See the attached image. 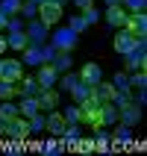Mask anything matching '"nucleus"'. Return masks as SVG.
Instances as JSON below:
<instances>
[{
    "label": "nucleus",
    "mask_w": 147,
    "mask_h": 156,
    "mask_svg": "<svg viewBox=\"0 0 147 156\" xmlns=\"http://www.w3.org/2000/svg\"><path fill=\"white\" fill-rule=\"evenodd\" d=\"M21 77H24V62L21 59H0V80L18 83Z\"/></svg>",
    "instance_id": "1"
},
{
    "label": "nucleus",
    "mask_w": 147,
    "mask_h": 156,
    "mask_svg": "<svg viewBox=\"0 0 147 156\" xmlns=\"http://www.w3.org/2000/svg\"><path fill=\"white\" fill-rule=\"evenodd\" d=\"M6 136L12 141H26V136H30V121H26L24 115H18V118L6 121Z\"/></svg>",
    "instance_id": "2"
},
{
    "label": "nucleus",
    "mask_w": 147,
    "mask_h": 156,
    "mask_svg": "<svg viewBox=\"0 0 147 156\" xmlns=\"http://www.w3.org/2000/svg\"><path fill=\"white\" fill-rule=\"evenodd\" d=\"M124 30H127V33H132L135 38H144V33H147V15H144V12H130V15H127Z\"/></svg>",
    "instance_id": "3"
},
{
    "label": "nucleus",
    "mask_w": 147,
    "mask_h": 156,
    "mask_svg": "<svg viewBox=\"0 0 147 156\" xmlns=\"http://www.w3.org/2000/svg\"><path fill=\"white\" fill-rule=\"evenodd\" d=\"M26 38H30V44H44V38H47V33H50V27L41 24L38 18H30V24H26Z\"/></svg>",
    "instance_id": "4"
},
{
    "label": "nucleus",
    "mask_w": 147,
    "mask_h": 156,
    "mask_svg": "<svg viewBox=\"0 0 147 156\" xmlns=\"http://www.w3.org/2000/svg\"><path fill=\"white\" fill-rule=\"evenodd\" d=\"M53 47L56 50H71V47H77V33L71 30V27H62L53 33Z\"/></svg>",
    "instance_id": "5"
},
{
    "label": "nucleus",
    "mask_w": 147,
    "mask_h": 156,
    "mask_svg": "<svg viewBox=\"0 0 147 156\" xmlns=\"http://www.w3.org/2000/svg\"><path fill=\"white\" fill-rule=\"evenodd\" d=\"M38 21L47 24V27L59 24L62 21V6L59 3H41V6H38Z\"/></svg>",
    "instance_id": "6"
},
{
    "label": "nucleus",
    "mask_w": 147,
    "mask_h": 156,
    "mask_svg": "<svg viewBox=\"0 0 147 156\" xmlns=\"http://www.w3.org/2000/svg\"><path fill=\"white\" fill-rule=\"evenodd\" d=\"M138 47V38L132 33H127V30H121V33L115 35V53H121V56H127V53H132Z\"/></svg>",
    "instance_id": "7"
},
{
    "label": "nucleus",
    "mask_w": 147,
    "mask_h": 156,
    "mask_svg": "<svg viewBox=\"0 0 147 156\" xmlns=\"http://www.w3.org/2000/svg\"><path fill=\"white\" fill-rule=\"evenodd\" d=\"M56 80H59L56 68H53L50 62H41V65H38V74H35V83H38L41 88H53V86H56Z\"/></svg>",
    "instance_id": "8"
},
{
    "label": "nucleus",
    "mask_w": 147,
    "mask_h": 156,
    "mask_svg": "<svg viewBox=\"0 0 147 156\" xmlns=\"http://www.w3.org/2000/svg\"><path fill=\"white\" fill-rule=\"evenodd\" d=\"M118 121L127 124V127H135V124L141 121V106H138V103H127V106H121V109H118Z\"/></svg>",
    "instance_id": "9"
},
{
    "label": "nucleus",
    "mask_w": 147,
    "mask_h": 156,
    "mask_svg": "<svg viewBox=\"0 0 147 156\" xmlns=\"http://www.w3.org/2000/svg\"><path fill=\"white\" fill-rule=\"evenodd\" d=\"M35 100H38V109H41V112H50V109H56V103H59V94H56L53 88H41V91L35 94Z\"/></svg>",
    "instance_id": "10"
},
{
    "label": "nucleus",
    "mask_w": 147,
    "mask_h": 156,
    "mask_svg": "<svg viewBox=\"0 0 147 156\" xmlns=\"http://www.w3.org/2000/svg\"><path fill=\"white\" fill-rule=\"evenodd\" d=\"M21 53H24V56H21V62H24V65H33V68H38V65L44 62L41 44H30V47H26V50H21Z\"/></svg>",
    "instance_id": "11"
},
{
    "label": "nucleus",
    "mask_w": 147,
    "mask_h": 156,
    "mask_svg": "<svg viewBox=\"0 0 147 156\" xmlns=\"http://www.w3.org/2000/svg\"><path fill=\"white\" fill-rule=\"evenodd\" d=\"M79 83H86V86H97V83H100V65H97V62H88L86 68L79 71Z\"/></svg>",
    "instance_id": "12"
},
{
    "label": "nucleus",
    "mask_w": 147,
    "mask_h": 156,
    "mask_svg": "<svg viewBox=\"0 0 147 156\" xmlns=\"http://www.w3.org/2000/svg\"><path fill=\"white\" fill-rule=\"evenodd\" d=\"M100 124H103V127H115V124H118V106H115L112 100H106L103 109H100Z\"/></svg>",
    "instance_id": "13"
},
{
    "label": "nucleus",
    "mask_w": 147,
    "mask_h": 156,
    "mask_svg": "<svg viewBox=\"0 0 147 156\" xmlns=\"http://www.w3.org/2000/svg\"><path fill=\"white\" fill-rule=\"evenodd\" d=\"M15 86H18V94H21V97H35L38 91H41V86H38L33 77H30V80H24V77H21Z\"/></svg>",
    "instance_id": "14"
},
{
    "label": "nucleus",
    "mask_w": 147,
    "mask_h": 156,
    "mask_svg": "<svg viewBox=\"0 0 147 156\" xmlns=\"http://www.w3.org/2000/svg\"><path fill=\"white\" fill-rule=\"evenodd\" d=\"M127 15H130V12H127L124 6H109L106 9V21H109L112 27H124L127 24Z\"/></svg>",
    "instance_id": "15"
},
{
    "label": "nucleus",
    "mask_w": 147,
    "mask_h": 156,
    "mask_svg": "<svg viewBox=\"0 0 147 156\" xmlns=\"http://www.w3.org/2000/svg\"><path fill=\"white\" fill-rule=\"evenodd\" d=\"M50 65L56 68V74H68V71H71V65H74V62H71V50H59L56 56H53V62H50Z\"/></svg>",
    "instance_id": "16"
},
{
    "label": "nucleus",
    "mask_w": 147,
    "mask_h": 156,
    "mask_svg": "<svg viewBox=\"0 0 147 156\" xmlns=\"http://www.w3.org/2000/svg\"><path fill=\"white\" fill-rule=\"evenodd\" d=\"M91 94L106 103V100H112V97H115V88H112V83H103V80H100L97 86H91Z\"/></svg>",
    "instance_id": "17"
},
{
    "label": "nucleus",
    "mask_w": 147,
    "mask_h": 156,
    "mask_svg": "<svg viewBox=\"0 0 147 156\" xmlns=\"http://www.w3.org/2000/svg\"><path fill=\"white\" fill-rule=\"evenodd\" d=\"M44 130L47 133H53V136H62V130H65V118L62 115H56L50 109V115H47V124H44Z\"/></svg>",
    "instance_id": "18"
},
{
    "label": "nucleus",
    "mask_w": 147,
    "mask_h": 156,
    "mask_svg": "<svg viewBox=\"0 0 147 156\" xmlns=\"http://www.w3.org/2000/svg\"><path fill=\"white\" fill-rule=\"evenodd\" d=\"M6 44L12 47V50H26V47H30V38H26V33H9Z\"/></svg>",
    "instance_id": "19"
},
{
    "label": "nucleus",
    "mask_w": 147,
    "mask_h": 156,
    "mask_svg": "<svg viewBox=\"0 0 147 156\" xmlns=\"http://www.w3.org/2000/svg\"><path fill=\"white\" fill-rule=\"evenodd\" d=\"M18 112L24 115V118H33V115H35V112H41V109H38V100H35V97H21Z\"/></svg>",
    "instance_id": "20"
},
{
    "label": "nucleus",
    "mask_w": 147,
    "mask_h": 156,
    "mask_svg": "<svg viewBox=\"0 0 147 156\" xmlns=\"http://www.w3.org/2000/svg\"><path fill=\"white\" fill-rule=\"evenodd\" d=\"M38 150H41V153H47V156H59L62 150H65V144H62V139H50V141H44Z\"/></svg>",
    "instance_id": "21"
},
{
    "label": "nucleus",
    "mask_w": 147,
    "mask_h": 156,
    "mask_svg": "<svg viewBox=\"0 0 147 156\" xmlns=\"http://www.w3.org/2000/svg\"><path fill=\"white\" fill-rule=\"evenodd\" d=\"M0 12H3L6 18L21 15V0H0Z\"/></svg>",
    "instance_id": "22"
},
{
    "label": "nucleus",
    "mask_w": 147,
    "mask_h": 156,
    "mask_svg": "<svg viewBox=\"0 0 147 156\" xmlns=\"http://www.w3.org/2000/svg\"><path fill=\"white\" fill-rule=\"evenodd\" d=\"M68 94H71V97H74V100H77V103H82V100H86V97H88V94H91V86H86V83H77V86L71 88Z\"/></svg>",
    "instance_id": "23"
},
{
    "label": "nucleus",
    "mask_w": 147,
    "mask_h": 156,
    "mask_svg": "<svg viewBox=\"0 0 147 156\" xmlns=\"http://www.w3.org/2000/svg\"><path fill=\"white\" fill-rule=\"evenodd\" d=\"M18 106L12 103V100H3V106H0V118H3V121H12V118H18Z\"/></svg>",
    "instance_id": "24"
},
{
    "label": "nucleus",
    "mask_w": 147,
    "mask_h": 156,
    "mask_svg": "<svg viewBox=\"0 0 147 156\" xmlns=\"http://www.w3.org/2000/svg\"><path fill=\"white\" fill-rule=\"evenodd\" d=\"M18 94V86L15 83H6V80H0V100H12Z\"/></svg>",
    "instance_id": "25"
},
{
    "label": "nucleus",
    "mask_w": 147,
    "mask_h": 156,
    "mask_svg": "<svg viewBox=\"0 0 147 156\" xmlns=\"http://www.w3.org/2000/svg\"><path fill=\"white\" fill-rule=\"evenodd\" d=\"M115 141H121V144H124V141H132L130 127H127V124H121V121L115 124Z\"/></svg>",
    "instance_id": "26"
},
{
    "label": "nucleus",
    "mask_w": 147,
    "mask_h": 156,
    "mask_svg": "<svg viewBox=\"0 0 147 156\" xmlns=\"http://www.w3.org/2000/svg\"><path fill=\"white\" fill-rule=\"evenodd\" d=\"M26 121H30V133H41L44 124H47V118H44V112H35L33 118H26Z\"/></svg>",
    "instance_id": "27"
},
{
    "label": "nucleus",
    "mask_w": 147,
    "mask_h": 156,
    "mask_svg": "<svg viewBox=\"0 0 147 156\" xmlns=\"http://www.w3.org/2000/svg\"><path fill=\"white\" fill-rule=\"evenodd\" d=\"M112 103L118 106V109H121V106H127V103H132V91H130V88H124V91H115Z\"/></svg>",
    "instance_id": "28"
},
{
    "label": "nucleus",
    "mask_w": 147,
    "mask_h": 156,
    "mask_svg": "<svg viewBox=\"0 0 147 156\" xmlns=\"http://www.w3.org/2000/svg\"><path fill=\"white\" fill-rule=\"evenodd\" d=\"M35 15H38V3L24 0V3H21V18H26V21H30V18H35Z\"/></svg>",
    "instance_id": "29"
},
{
    "label": "nucleus",
    "mask_w": 147,
    "mask_h": 156,
    "mask_svg": "<svg viewBox=\"0 0 147 156\" xmlns=\"http://www.w3.org/2000/svg\"><path fill=\"white\" fill-rule=\"evenodd\" d=\"M6 30H9V33H24V21H21V15L6 18Z\"/></svg>",
    "instance_id": "30"
},
{
    "label": "nucleus",
    "mask_w": 147,
    "mask_h": 156,
    "mask_svg": "<svg viewBox=\"0 0 147 156\" xmlns=\"http://www.w3.org/2000/svg\"><path fill=\"white\" fill-rule=\"evenodd\" d=\"M62 118H65V124H79V106H68Z\"/></svg>",
    "instance_id": "31"
},
{
    "label": "nucleus",
    "mask_w": 147,
    "mask_h": 156,
    "mask_svg": "<svg viewBox=\"0 0 147 156\" xmlns=\"http://www.w3.org/2000/svg\"><path fill=\"white\" fill-rule=\"evenodd\" d=\"M112 88H115V91H124V88H130V77H127V74H115Z\"/></svg>",
    "instance_id": "32"
},
{
    "label": "nucleus",
    "mask_w": 147,
    "mask_h": 156,
    "mask_svg": "<svg viewBox=\"0 0 147 156\" xmlns=\"http://www.w3.org/2000/svg\"><path fill=\"white\" fill-rule=\"evenodd\" d=\"M77 83H79V74H71V71H68V74L62 77V88H65V91H71Z\"/></svg>",
    "instance_id": "33"
},
{
    "label": "nucleus",
    "mask_w": 147,
    "mask_h": 156,
    "mask_svg": "<svg viewBox=\"0 0 147 156\" xmlns=\"http://www.w3.org/2000/svg\"><path fill=\"white\" fill-rule=\"evenodd\" d=\"M121 6H127V9H130V12H144L147 0H124Z\"/></svg>",
    "instance_id": "34"
},
{
    "label": "nucleus",
    "mask_w": 147,
    "mask_h": 156,
    "mask_svg": "<svg viewBox=\"0 0 147 156\" xmlns=\"http://www.w3.org/2000/svg\"><path fill=\"white\" fill-rule=\"evenodd\" d=\"M68 27H71V30H74V33L79 35V33H82V30H86L88 24H86V21H82V15H77V18H71V21H68Z\"/></svg>",
    "instance_id": "35"
},
{
    "label": "nucleus",
    "mask_w": 147,
    "mask_h": 156,
    "mask_svg": "<svg viewBox=\"0 0 147 156\" xmlns=\"http://www.w3.org/2000/svg\"><path fill=\"white\" fill-rule=\"evenodd\" d=\"M97 18H100V12H97L94 6H88V9H82V21H86V24H94Z\"/></svg>",
    "instance_id": "36"
},
{
    "label": "nucleus",
    "mask_w": 147,
    "mask_h": 156,
    "mask_svg": "<svg viewBox=\"0 0 147 156\" xmlns=\"http://www.w3.org/2000/svg\"><path fill=\"white\" fill-rule=\"evenodd\" d=\"M132 86L138 88V91H144V86H147V77H144V71H138V74H132V80H130Z\"/></svg>",
    "instance_id": "37"
},
{
    "label": "nucleus",
    "mask_w": 147,
    "mask_h": 156,
    "mask_svg": "<svg viewBox=\"0 0 147 156\" xmlns=\"http://www.w3.org/2000/svg\"><path fill=\"white\" fill-rule=\"evenodd\" d=\"M91 130H94V139L97 141H109V133H106L103 127H91Z\"/></svg>",
    "instance_id": "38"
},
{
    "label": "nucleus",
    "mask_w": 147,
    "mask_h": 156,
    "mask_svg": "<svg viewBox=\"0 0 147 156\" xmlns=\"http://www.w3.org/2000/svg\"><path fill=\"white\" fill-rule=\"evenodd\" d=\"M41 50H44V62H53V56L59 53L56 47H53V44H50V47H44V44H41Z\"/></svg>",
    "instance_id": "39"
},
{
    "label": "nucleus",
    "mask_w": 147,
    "mask_h": 156,
    "mask_svg": "<svg viewBox=\"0 0 147 156\" xmlns=\"http://www.w3.org/2000/svg\"><path fill=\"white\" fill-rule=\"evenodd\" d=\"M74 3H77L79 9H88V6H91V0H74Z\"/></svg>",
    "instance_id": "40"
},
{
    "label": "nucleus",
    "mask_w": 147,
    "mask_h": 156,
    "mask_svg": "<svg viewBox=\"0 0 147 156\" xmlns=\"http://www.w3.org/2000/svg\"><path fill=\"white\" fill-rule=\"evenodd\" d=\"M33 3H38V6H41V3H59V6H62L65 0H33Z\"/></svg>",
    "instance_id": "41"
},
{
    "label": "nucleus",
    "mask_w": 147,
    "mask_h": 156,
    "mask_svg": "<svg viewBox=\"0 0 147 156\" xmlns=\"http://www.w3.org/2000/svg\"><path fill=\"white\" fill-rule=\"evenodd\" d=\"M6 47H9V44H6V35H0V53L6 50Z\"/></svg>",
    "instance_id": "42"
},
{
    "label": "nucleus",
    "mask_w": 147,
    "mask_h": 156,
    "mask_svg": "<svg viewBox=\"0 0 147 156\" xmlns=\"http://www.w3.org/2000/svg\"><path fill=\"white\" fill-rule=\"evenodd\" d=\"M0 136H6V121L0 118Z\"/></svg>",
    "instance_id": "43"
},
{
    "label": "nucleus",
    "mask_w": 147,
    "mask_h": 156,
    "mask_svg": "<svg viewBox=\"0 0 147 156\" xmlns=\"http://www.w3.org/2000/svg\"><path fill=\"white\" fill-rule=\"evenodd\" d=\"M0 30H6V15L0 12Z\"/></svg>",
    "instance_id": "44"
},
{
    "label": "nucleus",
    "mask_w": 147,
    "mask_h": 156,
    "mask_svg": "<svg viewBox=\"0 0 147 156\" xmlns=\"http://www.w3.org/2000/svg\"><path fill=\"white\" fill-rule=\"evenodd\" d=\"M106 3H109V6H121L124 0H106Z\"/></svg>",
    "instance_id": "45"
}]
</instances>
